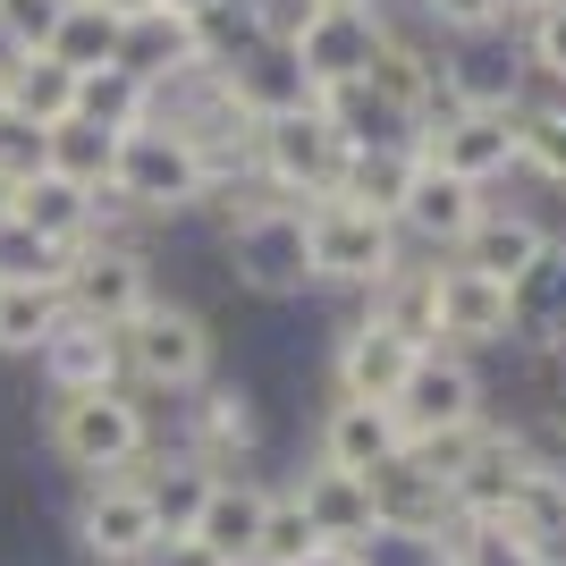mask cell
Instances as JSON below:
<instances>
[{
	"instance_id": "obj_1",
	"label": "cell",
	"mask_w": 566,
	"mask_h": 566,
	"mask_svg": "<svg viewBox=\"0 0 566 566\" xmlns=\"http://www.w3.org/2000/svg\"><path fill=\"white\" fill-rule=\"evenodd\" d=\"M220 271L237 305H313V262H305V203H280L262 187L229 195L220 229Z\"/></svg>"
},
{
	"instance_id": "obj_2",
	"label": "cell",
	"mask_w": 566,
	"mask_h": 566,
	"mask_svg": "<svg viewBox=\"0 0 566 566\" xmlns=\"http://www.w3.org/2000/svg\"><path fill=\"white\" fill-rule=\"evenodd\" d=\"M305 262H313V296L364 313L406 271V237L347 195H322V203H305Z\"/></svg>"
},
{
	"instance_id": "obj_3",
	"label": "cell",
	"mask_w": 566,
	"mask_h": 566,
	"mask_svg": "<svg viewBox=\"0 0 566 566\" xmlns=\"http://www.w3.org/2000/svg\"><path fill=\"white\" fill-rule=\"evenodd\" d=\"M118 364H127V389H136V398H195V389L220 373V322L178 305V296H153V305L118 331Z\"/></svg>"
},
{
	"instance_id": "obj_4",
	"label": "cell",
	"mask_w": 566,
	"mask_h": 566,
	"mask_svg": "<svg viewBox=\"0 0 566 566\" xmlns=\"http://www.w3.org/2000/svg\"><path fill=\"white\" fill-rule=\"evenodd\" d=\"M43 457L76 482H118L144 473L153 457V423H144L136 389H102V398H60L43 406Z\"/></svg>"
},
{
	"instance_id": "obj_5",
	"label": "cell",
	"mask_w": 566,
	"mask_h": 566,
	"mask_svg": "<svg viewBox=\"0 0 566 566\" xmlns=\"http://www.w3.org/2000/svg\"><path fill=\"white\" fill-rule=\"evenodd\" d=\"M111 195L144 220V229H161V220L195 212L203 195H229V187H220L212 161H203L195 144H178L169 127H127L118 153H111Z\"/></svg>"
},
{
	"instance_id": "obj_6",
	"label": "cell",
	"mask_w": 566,
	"mask_h": 566,
	"mask_svg": "<svg viewBox=\"0 0 566 566\" xmlns=\"http://www.w3.org/2000/svg\"><path fill=\"white\" fill-rule=\"evenodd\" d=\"M271 431H280V423H271V406L254 398V380L220 364V373L187 398V415H178V449L203 457L212 473H262Z\"/></svg>"
},
{
	"instance_id": "obj_7",
	"label": "cell",
	"mask_w": 566,
	"mask_h": 566,
	"mask_svg": "<svg viewBox=\"0 0 566 566\" xmlns=\"http://www.w3.org/2000/svg\"><path fill=\"white\" fill-rule=\"evenodd\" d=\"M338 169H347V153H338V136L322 127V111L262 118L254 144H245V187L280 195V203H322V195H338Z\"/></svg>"
},
{
	"instance_id": "obj_8",
	"label": "cell",
	"mask_w": 566,
	"mask_h": 566,
	"mask_svg": "<svg viewBox=\"0 0 566 566\" xmlns=\"http://www.w3.org/2000/svg\"><path fill=\"white\" fill-rule=\"evenodd\" d=\"M161 542V524L144 507V482L136 473H118V482H76L69 499V549L85 566H144Z\"/></svg>"
},
{
	"instance_id": "obj_9",
	"label": "cell",
	"mask_w": 566,
	"mask_h": 566,
	"mask_svg": "<svg viewBox=\"0 0 566 566\" xmlns=\"http://www.w3.org/2000/svg\"><path fill=\"white\" fill-rule=\"evenodd\" d=\"M524 102H533V69L516 25L440 43V111H524Z\"/></svg>"
},
{
	"instance_id": "obj_10",
	"label": "cell",
	"mask_w": 566,
	"mask_h": 566,
	"mask_svg": "<svg viewBox=\"0 0 566 566\" xmlns=\"http://www.w3.org/2000/svg\"><path fill=\"white\" fill-rule=\"evenodd\" d=\"M415 338L389 331L380 313H347L331 331V347H322V373H331V398H355V406H389L406 389V373H415Z\"/></svg>"
},
{
	"instance_id": "obj_11",
	"label": "cell",
	"mask_w": 566,
	"mask_h": 566,
	"mask_svg": "<svg viewBox=\"0 0 566 566\" xmlns=\"http://www.w3.org/2000/svg\"><path fill=\"white\" fill-rule=\"evenodd\" d=\"M431 347L465 355V364H491L499 347H516L507 287L465 271V262H440V271H431Z\"/></svg>"
},
{
	"instance_id": "obj_12",
	"label": "cell",
	"mask_w": 566,
	"mask_h": 566,
	"mask_svg": "<svg viewBox=\"0 0 566 566\" xmlns=\"http://www.w3.org/2000/svg\"><path fill=\"white\" fill-rule=\"evenodd\" d=\"M389 415H398V440L482 431V364H465V355H449V347H423L415 373H406V389L389 398Z\"/></svg>"
},
{
	"instance_id": "obj_13",
	"label": "cell",
	"mask_w": 566,
	"mask_h": 566,
	"mask_svg": "<svg viewBox=\"0 0 566 566\" xmlns=\"http://www.w3.org/2000/svg\"><path fill=\"white\" fill-rule=\"evenodd\" d=\"M423 161L465 178V187H482V195H499L507 178H524L516 111H440V118H423Z\"/></svg>"
},
{
	"instance_id": "obj_14",
	"label": "cell",
	"mask_w": 566,
	"mask_h": 566,
	"mask_svg": "<svg viewBox=\"0 0 566 566\" xmlns=\"http://www.w3.org/2000/svg\"><path fill=\"white\" fill-rule=\"evenodd\" d=\"M153 296H161V280H153L144 245H76L69 280H60V305L85 313V322H102V331H127Z\"/></svg>"
},
{
	"instance_id": "obj_15",
	"label": "cell",
	"mask_w": 566,
	"mask_h": 566,
	"mask_svg": "<svg viewBox=\"0 0 566 566\" xmlns=\"http://www.w3.org/2000/svg\"><path fill=\"white\" fill-rule=\"evenodd\" d=\"M482 212H491V195H482V187H465V178H449V169L415 161V178H406L398 212H389V229L406 237V254L449 262L457 245L473 237V220H482Z\"/></svg>"
},
{
	"instance_id": "obj_16",
	"label": "cell",
	"mask_w": 566,
	"mask_h": 566,
	"mask_svg": "<svg viewBox=\"0 0 566 566\" xmlns=\"http://www.w3.org/2000/svg\"><path fill=\"white\" fill-rule=\"evenodd\" d=\"M25 380L43 389V406L60 398H102V389H127V364H118V331L85 322V313H60V331L43 338V355L25 364Z\"/></svg>"
},
{
	"instance_id": "obj_17",
	"label": "cell",
	"mask_w": 566,
	"mask_h": 566,
	"mask_svg": "<svg viewBox=\"0 0 566 566\" xmlns=\"http://www.w3.org/2000/svg\"><path fill=\"white\" fill-rule=\"evenodd\" d=\"M549 245H558V237H549L542 203H499V195H491V212L473 220V237L457 245L449 262H465V271H482V280H499V287H516Z\"/></svg>"
},
{
	"instance_id": "obj_18",
	"label": "cell",
	"mask_w": 566,
	"mask_h": 566,
	"mask_svg": "<svg viewBox=\"0 0 566 566\" xmlns=\"http://www.w3.org/2000/svg\"><path fill=\"white\" fill-rule=\"evenodd\" d=\"M524 482H533V465H524L516 431H482V449L465 457V473L449 482V533L457 524H507L516 516Z\"/></svg>"
},
{
	"instance_id": "obj_19",
	"label": "cell",
	"mask_w": 566,
	"mask_h": 566,
	"mask_svg": "<svg viewBox=\"0 0 566 566\" xmlns=\"http://www.w3.org/2000/svg\"><path fill=\"white\" fill-rule=\"evenodd\" d=\"M380 34H389V18H380V9H322V18H313V34L296 43V60H305V76H313V94L364 85Z\"/></svg>"
},
{
	"instance_id": "obj_20",
	"label": "cell",
	"mask_w": 566,
	"mask_h": 566,
	"mask_svg": "<svg viewBox=\"0 0 566 566\" xmlns=\"http://www.w3.org/2000/svg\"><path fill=\"white\" fill-rule=\"evenodd\" d=\"M220 85H229V102L245 118H296V111H322V94H313V76H305V60L296 51H271V43H254L245 60H229V69H212Z\"/></svg>"
},
{
	"instance_id": "obj_21",
	"label": "cell",
	"mask_w": 566,
	"mask_h": 566,
	"mask_svg": "<svg viewBox=\"0 0 566 566\" xmlns=\"http://www.w3.org/2000/svg\"><path fill=\"white\" fill-rule=\"evenodd\" d=\"M398 415L389 406H355V398H331L313 415V465H338V473H380L398 457Z\"/></svg>"
},
{
	"instance_id": "obj_22",
	"label": "cell",
	"mask_w": 566,
	"mask_h": 566,
	"mask_svg": "<svg viewBox=\"0 0 566 566\" xmlns=\"http://www.w3.org/2000/svg\"><path fill=\"white\" fill-rule=\"evenodd\" d=\"M262 507H271V473H220L187 542H203L220 566H245L254 558V533H262Z\"/></svg>"
},
{
	"instance_id": "obj_23",
	"label": "cell",
	"mask_w": 566,
	"mask_h": 566,
	"mask_svg": "<svg viewBox=\"0 0 566 566\" xmlns=\"http://www.w3.org/2000/svg\"><path fill=\"white\" fill-rule=\"evenodd\" d=\"M287 491H296L305 524H313V533H322L331 549H355L364 533H373V482H364V473L305 465V473H287Z\"/></svg>"
},
{
	"instance_id": "obj_24",
	"label": "cell",
	"mask_w": 566,
	"mask_h": 566,
	"mask_svg": "<svg viewBox=\"0 0 566 566\" xmlns=\"http://www.w3.org/2000/svg\"><path fill=\"white\" fill-rule=\"evenodd\" d=\"M111 69L136 76L144 94H153V85H169L178 69H203V60H195V25L169 18V9H144V18L118 25V60H111Z\"/></svg>"
},
{
	"instance_id": "obj_25",
	"label": "cell",
	"mask_w": 566,
	"mask_h": 566,
	"mask_svg": "<svg viewBox=\"0 0 566 566\" xmlns=\"http://www.w3.org/2000/svg\"><path fill=\"white\" fill-rule=\"evenodd\" d=\"M507 322H516V347H566V237L507 287Z\"/></svg>"
},
{
	"instance_id": "obj_26",
	"label": "cell",
	"mask_w": 566,
	"mask_h": 566,
	"mask_svg": "<svg viewBox=\"0 0 566 566\" xmlns=\"http://www.w3.org/2000/svg\"><path fill=\"white\" fill-rule=\"evenodd\" d=\"M9 220H18V229H34L43 245H60V254H76V245L94 237V195H85V187H69V178H51V169H43V178H25V187H18Z\"/></svg>"
},
{
	"instance_id": "obj_27",
	"label": "cell",
	"mask_w": 566,
	"mask_h": 566,
	"mask_svg": "<svg viewBox=\"0 0 566 566\" xmlns=\"http://www.w3.org/2000/svg\"><path fill=\"white\" fill-rule=\"evenodd\" d=\"M60 287H0V364L9 373H25L34 355H43V338L60 331Z\"/></svg>"
},
{
	"instance_id": "obj_28",
	"label": "cell",
	"mask_w": 566,
	"mask_h": 566,
	"mask_svg": "<svg viewBox=\"0 0 566 566\" xmlns=\"http://www.w3.org/2000/svg\"><path fill=\"white\" fill-rule=\"evenodd\" d=\"M415 144H380V153H347V169H338V195L347 203H364V212H398V195H406V178H415Z\"/></svg>"
},
{
	"instance_id": "obj_29",
	"label": "cell",
	"mask_w": 566,
	"mask_h": 566,
	"mask_svg": "<svg viewBox=\"0 0 566 566\" xmlns=\"http://www.w3.org/2000/svg\"><path fill=\"white\" fill-rule=\"evenodd\" d=\"M111 153H118L111 127H94V118H60V127H51V144H43V169L94 195V187H111Z\"/></svg>"
},
{
	"instance_id": "obj_30",
	"label": "cell",
	"mask_w": 566,
	"mask_h": 566,
	"mask_svg": "<svg viewBox=\"0 0 566 566\" xmlns=\"http://www.w3.org/2000/svg\"><path fill=\"white\" fill-rule=\"evenodd\" d=\"M43 60H60L69 76H94L118 60V18H102L94 0H69V18H60V34H51Z\"/></svg>"
},
{
	"instance_id": "obj_31",
	"label": "cell",
	"mask_w": 566,
	"mask_h": 566,
	"mask_svg": "<svg viewBox=\"0 0 566 566\" xmlns=\"http://www.w3.org/2000/svg\"><path fill=\"white\" fill-rule=\"evenodd\" d=\"M313 549H331V542L305 524L296 491H287V482H271V507H262V533H254V558H245V566H305Z\"/></svg>"
},
{
	"instance_id": "obj_32",
	"label": "cell",
	"mask_w": 566,
	"mask_h": 566,
	"mask_svg": "<svg viewBox=\"0 0 566 566\" xmlns=\"http://www.w3.org/2000/svg\"><path fill=\"white\" fill-rule=\"evenodd\" d=\"M0 102H9L18 118H34V127H60V118H76V76L34 51V60L9 76V94H0Z\"/></svg>"
},
{
	"instance_id": "obj_33",
	"label": "cell",
	"mask_w": 566,
	"mask_h": 566,
	"mask_svg": "<svg viewBox=\"0 0 566 566\" xmlns=\"http://www.w3.org/2000/svg\"><path fill=\"white\" fill-rule=\"evenodd\" d=\"M516 43H524V69H533V94H566V9H524Z\"/></svg>"
},
{
	"instance_id": "obj_34",
	"label": "cell",
	"mask_w": 566,
	"mask_h": 566,
	"mask_svg": "<svg viewBox=\"0 0 566 566\" xmlns=\"http://www.w3.org/2000/svg\"><path fill=\"white\" fill-rule=\"evenodd\" d=\"M76 118H94V127H111V136H127V127H144V85L118 69H94L76 76Z\"/></svg>"
},
{
	"instance_id": "obj_35",
	"label": "cell",
	"mask_w": 566,
	"mask_h": 566,
	"mask_svg": "<svg viewBox=\"0 0 566 566\" xmlns=\"http://www.w3.org/2000/svg\"><path fill=\"white\" fill-rule=\"evenodd\" d=\"M60 280H69V254L18 220H0V287H60Z\"/></svg>"
},
{
	"instance_id": "obj_36",
	"label": "cell",
	"mask_w": 566,
	"mask_h": 566,
	"mask_svg": "<svg viewBox=\"0 0 566 566\" xmlns=\"http://www.w3.org/2000/svg\"><path fill=\"white\" fill-rule=\"evenodd\" d=\"M355 566H457V542L449 533H389V524H373L355 542Z\"/></svg>"
},
{
	"instance_id": "obj_37",
	"label": "cell",
	"mask_w": 566,
	"mask_h": 566,
	"mask_svg": "<svg viewBox=\"0 0 566 566\" xmlns=\"http://www.w3.org/2000/svg\"><path fill=\"white\" fill-rule=\"evenodd\" d=\"M245 9V25H254V43H271V51H296L313 34V18L331 9V0H237Z\"/></svg>"
},
{
	"instance_id": "obj_38",
	"label": "cell",
	"mask_w": 566,
	"mask_h": 566,
	"mask_svg": "<svg viewBox=\"0 0 566 566\" xmlns=\"http://www.w3.org/2000/svg\"><path fill=\"white\" fill-rule=\"evenodd\" d=\"M449 542H457V566H542V549L507 524H457Z\"/></svg>"
},
{
	"instance_id": "obj_39",
	"label": "cell",
	"mask_w": 566,
	"mask_h": 566,
	"mask_svg": "<svg viewBox=\"0 0 566 566\" xmlns=\"http://www.w3.org/2000/svg\"><path fill=\"white\" fill-rule=\"evenodd\" d=\"M43 144H51V127H34V118H18L0 102V178H9V187L43 178Z\"/></svg>"
},
{
	"instance_id": "obj_40",
	"label": "cell",
	"mask_w": 566,
	"mask_h": 566,
	"mask_svg": "<svg viewBox=\"0 0 566 566\" xmlns=\"http://www.w3.org/2000/svg\"><path fill=\"white\" fill-rule=\"evenodd\" d=\"M60 18H69V0H0V34L18 51H51Z\"/></svg>"
},
{
	"instance_id": "obj_41",
	"label": "cell",
	"mask_w": 566,
	"mask_h": 566,
	"mask_svg": "<svg viewBox=\"0 0 566 566\" xmlns=\"http://www.w3.org/2000/svg\"><path fill=\"white\" fill-rule=\"evenodd\" d=\"M144 566H220V558L203 542H187V533H169V542H153V558H144Z\"/></svg>"
},
{
	"instance_id": "obj_42",
	"label": "cell",
	"mask_w": 566,
	"mask_h": 566,
	"mask_svg": "<svg viewBox=\"0 0 566 566\" xmlns=\"http://www.w3.org/2000/svg\"><path fill=\"white\" fill-rule=\"evenodd\" d=\"M94 9H102V18H118V25H127V18H144V9H161V0H94Z\"/></svg>"
},
{
	"instance_id": "obj_43",
	"label": "cell",
	"mask_w": 566,
	"mask_h": 566,
	"mask_svg": "<svg viewBox=\"0 0 566 566\" xmlns=\"http://www.w3.org/2000/svg\"><path fill=\"white\" fill-rule=\"evenodd\" d=\"M161 9H169V18H187V25H195V18H212L220 0H161Z\"/></svg>"
},
{
	"instance_id": "obj_44",
	"label": "cell",
	"mask_w": 566,
	"mask_h": 566,
	"mask_svg": "<svg viewBox=\"0 0 566 566\" xmlns=\"http://www.w3.org/2000/svg\"><path fill=\"white\" fill-rule=\"evenodd\" d=\"M305 566H355V549H313Z\"/></svg>"
},
{
	"instance_id": "obj_45",
	"label": "cell",
	"mask_w": 566,
	"mask_h": 566,
	"mask_svg": "<svg viewBox=\"0 0 566 566\" xmlns=\"http://www.w3.org/2000/svg\"><path fill=\"white\" fill-rule=\"evenodd\" d=\"M524 9H542V0H507V18H524Z\"/></svg>"
},
{
	"instance_id": "obj_46",
	"label": "cell",
	"mask_w": 566,
	"mask_h": 566,
	"mask_svg": "<svg viewBox=\"0 0 566 566\" xmlns=\"http://www.w3.org/2000/svg\"><path fill=\"white\" fill-rule=\"evenodd\" d=\"M558 431H566V398H558Z\"/></svg>"
},
{
	"instance_id": "obj_47",
	"label": "cell",
	"mask_w": 566,
	"mask_h": 566,
	"mask_svg": "<svg viewBox=\"0 0 566 566\" xmlns=\"http://www.w3.org/2000/svg\"><path fill=\"white\" fill-rule=\"evenodd\" d=\"M542 9H566V0H542Z\"/></svg>"
}]
</instances>
